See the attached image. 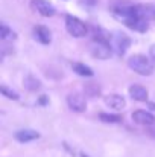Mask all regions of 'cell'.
Returning <instances> with one entry per match:
<instances>
[{
  "instance_id": "1",
  "label": "cell",
  "mask_w": 155,
  "mask_h": 157,
  "mask_svg": "<svg viewBox=\"0 0 155 157\" xmlns=\"http://www.w3.org/2000/svg\"><path fill=\"white\" fill-rule=\"evenodd\" d=\"M128 66L131 70H134L138 75L143 76H149L154 72V63L151 58H148L146 55L142 53H134L128 58Z\"/></svg>"
},
{
  "instance_id": "2",
  "label": "cell",
  "mask_w": 155,
  "mask_h": 157,
  "mask_svg": "<svg viewBox=\"0 0 155 157\" xmlns=\"http://www.w3.org/2000/svg\"><path fill=\"white\" fill-rule=\"evenodd\" d=\"M65 29L67 32L75 37V38H82L87 35L88 29H87V25L84 21H81L79 18L73 17V15H67L65 17Z\"/></svg>"
},
{
  "instance_id": "3",
  "label": "cell",
  "mask_w": 155,
  "mask_h": 157,
  "mask_svg": "<svg viewBox=\"0 0 155 157\" xmlns=\"http://www.w3.org/2000/svg\"><path fill=\"white\" fill-rule=\"evenodd\" d=\"M109 37H111L109 38V46H111L113 52H116L117 55H123L126 52V49L131 46V38L126 34L120 32V31L119 32H113Z\"/></svg>"
},
{
  "instance_id": "4",
  "label": "cell",
  "mask_w": 155,
  "mask_h": 157,
  "mask_svg": "<svg viewBox=\"0 0 155 157\" xmlns=\"http://www.w3.org/2000/svg\"><path fill=\"white\" fill-rule=\"evenodd\" d=\"M90 52L93 58H98V59H108L111 56V46L108 41H101V40H93L90 43Z\"/></svg>"
},
{
  "instance_id": "5",
  "label": "cell",
  "mask_w": 155,
  "mask_h": 157,
  "mask_svg": "<svg viewBox=\"0 0 155 157\" xmlns=\"http://www.w3.org/2000/svg\"><path fill=\"white\" fill-rule=\"evenodd\" d=\"M67 105H68L70 110H73L76 113H82V111L87 110V101L79 93H70L67 96Z\"/></svg>"
},
{
  "instance_id": "6",
  "label": "cell",
  "mask_w": 155,
  "mask_h": 157,
  "mask_svg": "<svg viewBox=\"0 0 155 157\" xmlns=\"http://www.w3.org/2000/svg\"><path fill=\"white\" fill-rule=\"evenodd\" d=\"M132 121L138 125L151 127L155 124V116L151 111H146V110H135V111H132Z\"/></svg>"
},
{
  "instance_id": "7",
  "label": "cell",
  "mask_w": 155,
  "mask_h": 157,
  "mask_svg": "<svg viewBox=\"0 0 155 157\" xmlns=\"http://www.w3.org/2000/svg\"><path fill=\"white\" fill-rule=\"evenodd\" d=\"M32 8L43 17H53L55 15V8L47 0H32Z\"/></svg>"
},
{
  "instance_id": "8",
  "label": "cell",
  "mask_w": 155,
  "mask_h": 157,
  "mask_svg": "<svg viewBox=\"0 0 155 157\" xmlns=\"http://www.w3.org/2000/svg\"><path fill=\"white\" fill-rule=\"evenodd\" d=\"M128 92H129V96L134 101H138V102H146L148 101L149 93H148L146 87H143L142 84H132V86H129V90Z\"/></svg>"
},
{
  "instance_id": "9",
  "label": "cell",
  "mask_w": 155,
  "mask_h": 157,
  "mask_svg": "<svg viewBox=\"0 0 155 157\" xmlns=\"http://www.w3.org/2000/svg\"><path fill=\"white\" fill-rule=\"evenodd\" d=\"M34 35L41 44H50L52 41V32L50 29L44 25H37L34 28Z\"/></svg>"
},
{
  "instance_id": "10",
  "label": "cell",
  "mask_w": 155,
  "mask_h": 157,
  "mask_svg": "<svg viewBox=\"0 0 155 157\" xmlns=\"http://www.w3.org/2000/svg\"><path fill=\"white\" fill-rule=\"evenodd\" d=\"M14 137H15L17 142L28 144V142H32V140L40 139V133L38 131H34V130H20V131L15 133Z\"/></svg>"
},
{
  "instance_id": "11",
  "label": "cell",
  "mask_w": 155,
  "mask_h": 157,
  "mask_svg": "<svg viewBox=\"0 0 155 157\" xmlns=\"http://www.w3.org/2000/svg\"><path fill=\"white\" fill-rule=\"evenodd\" d=\"M105 104L108 107H111V108H114V110H123L125 105H126V101H125L123 96L113 93V95L105 96Z\"/></svg>"
},
{
  "instance_id": "12",
  "label": "cell",
  "mask_w": 155,
  "mask_h": 157,
  "mask_svg": "<svg viewBox=\"0 0 155 157\" xmlns=\"http://www.w3.org/2000/svg\"><path fill=\"white\" fill-rule=\"evenodd\" d=\"M73 70L79 75V76H84V78H91L93 76V70L88 67V66H85V64H82V63H73Z\"/></svg>"
},
{
  "instance_id": "13",
  "label": "cell",
  "mask_w": 155,
  "mask_h": 157,
  "mask_svg": "<svg viewBox=\"0 0 155 157\" xmlns=\"http://www.w3.org/2000/svg\"><path fill=\"white\" fill-rule=\"evenodd\" d=\"M23 84H24V87H26L29 92H38V90L41 89V82H40L35 76H32V75H28V76L24 78Z\"/></svg>"
},
{
  "instance_id": "14",
  "label": "cell",
  "mask_w": 155,
  "mask_h": 157,
  "mask_svg": "<svg viewBox=\"0 0 155 157\" xmlns=\"http://www.w3.org/2000/svg\"><path fill=\"white\" fill-rule=\"evenodd\" d=\"M0 37H2L3 41H14V40L17 38L15 32H14L12 29H9L6 25H2V26H0Z\"/></svg>"
},
{
  "instance_id": "15",
  "label": "cell",
  "mask_w": 155,
  "mask_h": 157,
  "mask_svg": "<svg viewBox=\"0 0 155 157\" xmlns=\"http://www.w3.org/2000/svg\"><path fill=\"white\" fill-rule=\"evenodd\" d=\"M84 90H85V93H87L88 96H91V98H96V96L101 95V87H99L98 84H94V82H88V84H85Z\"/></svg>"
},
{
  "instance_id": "16",
  "label": "cell",
  "mask_w": 155,
  "mask_h": 157,
  "mask_svg": "<svg viewBox=\"0 0 155 157\" xmlns=\"http://www.w3.org/2000/svg\"><path fill=\"white\" fill-rule=\"evenodd\" d=\"M0 92H2V95H5L6 98H9V99H14V101H18V93H15L14 90H9V87H6V86H0Z\"/></svg>"
},
{
  "instance_id": "17",
  "label": "cell",
  "mask_w": 155,
  "mask_h": 157,
  "mask_svg": "<svg viewBox=\"0 0 155 157\" xmlns=\"http://www.w3.org/2000/svg\"><path fill=\"white\" fill-rule=\"evenodd\" d=\"M101 121L103 122H109V124H116V122H120L122 117L120 116H116V114H108V113H101L99 114Z\"/></svg>"
},
{
  "instance_id": "18",
  "label": "cell",
  "mask_w": 155,
  "mask_h": 157,
  "mask_svg": "<svg viewBox=\"0 0 155 157\" xmlns=\"http://www.w3.org/2000/svg\"><path fill=\"white\" fill-rule=\"evenodd\" d=\"M79 2H81L84 6H94L98 0H79Z\"/></svg>"
},
{
  "instance_id": "19",
  "label": "cell",
  "mask_w": 155,
  "mask_h": 157,
  "mask_svg": "<svg viewBox=\"0 0 155 157\" xmlns=\"http://www.w3.org/2000/svg\"><path fill=\"white\" fill-rule=\"evenodd\" d=\"M149 55H151V59L155 63V44L151 46V49H149Z\"/></svg>"
},
{
  "instance_id": "20",
  "label": "cell",
  "mask_w": 155,
  "mask_h": 157,
  "mask_svg": "<svg viewBox=\"0 0 155 157\" xmlns=\"http://www.w3.org/2000/svg\"><path fill=\"white\" fill-rule=\"evenodd\" d=\"M149 134H151V136H152V137L155 139V124L149 127Z\"/></svg>"
},
{
  "instance_id": "21",
  "label": "cell",
  "mask_w": 155,
  "mask_h": 157,
  "mask_svg": "<svg viewBox=\"0 0 155 157\" xmlns=\"http://www.w3.org/2000/svg\"><path fill=\"white\" fill-rule=\"evenodd\" d=\"M46 102H47V101H46V96H43V98L40 99V104H46Z\"/></svg>"
},
{
  "instance_id": "22",
  "label": "cell",
  "mask_w": 155,
  "mask_h": 157,
  "mask_svg": "<svg viewBox=\"0 0 155 157\" xmlns=\"http://www.w3.org/2000/svg\"><path fill=\"white\" fill-rule=\"evenodd\" d=\"M149 107H151V108H154V110H155V104H149Z\"/></svg>"
},
{
  "instance_id": "23",
  "label": "cell",
  "mask_w": 155,
  "mask_h": 157,
  "mask_svg": "<svg viewBox=\"0 0 155 157\" xmlns=\"http://www.w3.org/2000/svg\"><path fill=\"white\" fill-rule=\"evenodd\" d=\"M81 157H90V156H87V154H81Z\"/></svg>"
},
{
  "instance_id": "24",
  "label": "cell",
  "mask_w": 155,
  "mask_h": 157,
  "mask_svg": "<svg viewBox=\"0 0 155 157\" xmlns=\"http://www.w3.org/2000/svg\"><path fill=\"white\" fill-rule=\"evenodd\" d=\"M154 17H155V12H154Z\"/></svg>"
}]
</instances>
